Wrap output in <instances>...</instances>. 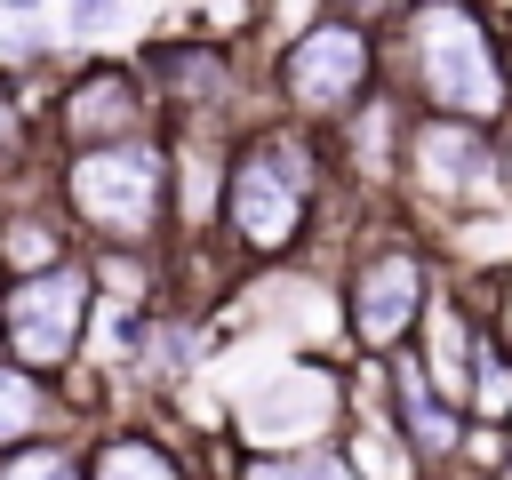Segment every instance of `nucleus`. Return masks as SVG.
<instances>
[{"label": "nucleus", "mask_w": 512, "mask_h": 480, "mask_svg": "<svg viewBox=\"0 0 512 480\" xmlns=\"http://www.w3.org/2000/svg\"><path fill=\"white\" fill-rule=\"evenodd\" d=\"M312 184H320V144H304V136H288V128H264V136H248V144L232 152L216 208H224V224H232V240H240L248 256H280V248L304 232Z\"/></svg>", "instance_id": "nucleus-1"}, {"label": "nucleus", "mask_w": 512, "mask_h": 480, "mask_svg": "<svg viewBox=\"0 0 512 480\" xmlns=\"http://www.w3.org/2000/svg\"><path fill=\"white\" fill-rule=\"evenodd\" d=\"M408 64H416L432 112H448V120H496L512 104L504 64L488 48V24L464 0H424L408 16Z\"/></svg>", "instance_id": "nucleus-2"}, {"label": "nucleus", "mask_w": 512, "mask_h": 480, "mask_svg": "<svg viewBox=\"0 0 512 480\" xmlns=\"http://www.w3.org/2000/svg\"><path fill=\"white\" fill-rule=\"evenodd\" d=\"M64 200L88 232L104 240H128L144 248L160 232V208H168V160L144 144V136H120V144H88L64 160Z\"/></svg>", "instance_id": "nucleus-3"}, {"label": "nucleus", "mask_w": 512, "mask_h": 480, "mask_svg": "<svg viewBox=\"0 0 512 480\" xmlns=\"http://www.w3.org/2000/svg\"><path fill=\"white\" fill-rule=\"evenodd\" d=\"M88 304H96V272L72 264V256H56L40 272H16L0 288V344L16 352V368H64L80 352Z\"/></svg>", "instance_id": "nucleus-4"}, {"label": "nucleus", "mask_w": 512, "mask_h": 480, "mask_svg": "<svg viewBox=\"0 0 512 480\" xmlns=\"http://www.w3.org/2000/svg\"><path fill=\"white\" fill-rule=\"evenodd\" d=\"M368 32L344 24V16H320L288 40L280 56V96L304 112V120H344L352 104H368Z\"/></svg>", "instance_id": "nucleus-5"}, {"label": "nucleus", "mask_w": 512, "mask_h": 480, "mask_svg": "<svg viewBox=\"0 0 512 480\" xmlns=\"http://www.w3.org/2000/svg\"><path fill=\"white\" fill-rule=\"evenodd\" d=\"M416 312H424V264L408 248H368L360 272H352V336L384 360V352L408 344Z\"/></svg>", "instance_id": "nucleus-6"}, {"label": "nucleus", "mask_w": 512, "mask_h": 480, "mask_svg": "<svg viewBox=\"0 0 512 480\" xmlns=\"http://www.w3.org/2000/svg\"><path fill=\"white\" fill-rule=\"evenodd\" d=\"M336 376L328 368H280V376H264L256 392H248V408H240V424H248V440L272 456V448H320V432H328V416H336Z\"/></svg>", "instance_id": "nucleus-7"}, {"label": "nucleus", "mask_w": 512, "mask_h": 480, "mask_svg": "<svg viewBox=\"0 0 512 480\" xmlns=\"http://www.w3.org/2000/svg\"><path fill=\"white\" fill-rule=\"evenodd\" d=\"M408 168H416V192L424 200H480L488 184H496V168H504V152L472 128V120H448V112H432L416 136H408Z\"/></svg>", "instance_id": "nucleus-8"}, {"label": "nucleus", "mask_w": 512, "mask_h": 480, "mask_svg": "<svg viewBox=\"0 0 512 480\" xmlns=\"http://www.w3.org/2000/svg\"><path fill=\"white\" fill-rule=\"evenodd\" d=\"M384 376H392V408L384 416H400V432H408V456L416 464H440V456H456L464 448V424H456V408L424 384V368H416V352L400 344V352H384Z\"/></svg>", "instance_id": "nucleus-9"}, {"label": "nucleus", "mask_w": 512, "mask_h": 480, "mask_svg": "<svg viewBox=\"0 0 512 480\" xmlns=\"http://www.w3.org/2000/svg\"><path fill=\"white\" fill-rule=\"evenodd\" d=\"M56 120H64V136L88 152V144H120V136H136V120H144V88H136V72H88L64 104H56Z\"/></svg>", "instance_id": "nucleus-10"}, {"label": "nucleus", "mask_w": 512, "mask_h": 480, "mask_svg": "<svg viewBox=\"0 0 512 480\" xmlns=\"http://www.w3.org/2000/svg\"><path fill=\"white\" fill-rule=\"evenodd\" d=\"M424 384L440 392V400H464V376H472V320H464V304H424Z\"/></svg>", "instance_id": "nucleus-11"}, {"label": "nucleus", "mask_w": 512, "mask_h": 480, "mask_svg": "<svg viewBox=\"0 0 512 480\" xmlns=\"http://www.w3.org/2000/svg\"><path fill=\"white\" fill-rule=\"evenodd\" d=\"M80 480H184V464L160 448V440H136V432H112L104 448H96V464L80 472Z\"/></svg>", "instance_id": "nucleus-12"}, {"label": "nucleus", "mask_w": 512, "mask_h": 480, "mask_svg": "<svg viewBox=\"0 0 512 480\" xmlns=\"http://www.w3.org/2000/svg\"><path fill=\"white\" fill-rule=\"evenodd\" d=\"M48 424V392H40V376L32 368H0V448H24L32 432Z\"/></svg>", "instance_id": "nucleus-13"}, {"label": "nucleus", "mask_w": 512, "mask_h": 480, "mask_svg": "<svg viewBox=\"0 0 512 480\" xmlns=\"http://www.w3.org/2000/svg\"><path fill=\"white\" fill-rule=\"evenodd\" d=\"M152 72H168V88H176V96L208 104V96L224 88V48H208V40H200V48H184V40H176V48H152Z\"/></svg>", "instance_id": "nucleus-14"}, {"label": "nucleus", "mask_w": 512, "mask_h": 480, "mask_svg": "<svg viewBox=\"0 0 512 480\" xmlns=\"http://www.w3.org/2000/svg\"><path fill=\"white\" fill-rule=\"evenodd\" d=\"M464 400H472L488 424H504V416H512V360H504V344H496V336H472V376H464Z\"/></svg>", "instance_id": "nucleus-15"}, {"label": "nucleus", "mask_w": 512, "mask_h": 480, "mask_svg": "<svg viewBox=\"0 0 512 480\" xmlns=\"http://www.w3.org/2000/svg\"><path fill=\"white\" fill-rule=\"evenodd\" d=\"M352 480H416L408 440L384 432V424H360V432H352Z\"/></svg>", "instance_id": "nucleus-16"}, {"label": "nucleus", "mask_w": 512, "mask_h": 480, "mask_svg": "<svg viewBox=\"0 0 512 480\" xmlns=\"http://www.w3.org/2000/svg\"><path fill=\"white\" fill-rule=\"evenodd\" d=\"M240 480H352V464L328 448H288V456H248Z\"/></svg>", "instance_id": "nucleus-17"}, {"label": "nucleus", "mask_w": 512, "mask_h": 480, "mask_svg": "<svg viewBox=\"0 0 512 480\" xmlns=\"http://www.w3.org/2000/svg\"><path fill=\"white\" fill-rule=\"evenodd\" d=\"M0 480H80V464L64 448H48V440H24V448L0 456Z\"/></svg>", "instance_id": "nucleus-18"}, {"label": "nucleus", "mask_w": 512, "mask_h": 480, "mask_svg": "<svg viewBox=\"0 0 512 480\" xmlns=\"http://www.w3.org/2000/svg\"><path fill=\"white\" fill-rule=\"evenodd\" d=\"M56 256H64V248H56L32 216H16V224L0 232V264H8V272H40V264H56Z\"/></svg>", "instance_id": "nucleus-19"}, {"label": "nucleus", "mask_w": 512, "mask_h": 480, "mask_svg": "<svg viewBox=\"0 0 512 480\" xmlns=\"http://www.w3.org/2000/svg\"><path fill=\"white\" fill-rule=\"evenodd\" d=\"M16 152H24V120H16V104L0 88V168H16Z\"/></svg>", "instance_id": "nucleus-20"}, {"label": "nucleus", "mask_w": 512, "mask_h": 480, "mask_svg": "<svg viewBox=\"0 0 512 480\" xmlns=\"http://www.w3.org/2000/svg\"><path fill=\"white\" fill-rule=\"evenodd\" d=\"M120 16V0H72V32H104Z\"/></svg>", "instance_id": "nucleus-21"}, {"label": "nucleus", "mask_w": 512, "mask_h": 480, "mask_svg": "<svg viewBox=\"0 0 512 480\" xmlns=\"http://www.w3.org/2000/svg\"><path fill=\"white\" fill-rule=\"evenodd\" d=\"M496 328H504L496 344H504V360H512V280H504V296H496Z\"/></svg>", "instance_id": "nucleus-22"}, {"label": "nucleus", "mask_w": 512, "mask_h": 480, "mask_svg": "<svg viewBox=\"0 0 512 480\" xmlns=\"http://www.w3.org/2000/svg\"><path fill=\"white\" fill-rule=\"evenodd\" d=\"M344 8H360V16H384V8H400V0H344Z\"/></svg>", "instance_id": "nucleus-23"}]
</instances>
